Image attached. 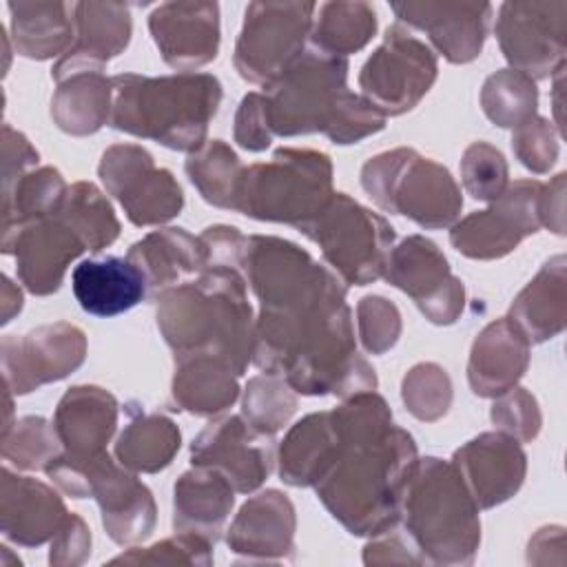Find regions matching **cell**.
I'll use <instances>...</instances> for the list:
<instances>
[{"label": "cell", "instance_id": "1", "mask_svg": "<svg viewBox=\"0 0 567 567\" xmlns=\"http://www.w3.org/2000/svg\"><path fill=\"white\" fill-rule=\"evenodd\" d=\"M341 452L315 485L328 512L357 536H383L401 520L408 483L419 463L412 436L392 423L374 390L352 394L332 410Z\"/></svg>", "mask_w": 567, "mask_h": 567}, {"label": "cell", "instance_id": "23", "mask_svg": "<svg viewBox=\"0 0 567 567\" xmlns=\"http://www.w3.org/2000/svg\"><path fill=\"white\" fill-rule=\"evenodd\" d=\"M69 512L49 485L18 476L2 467L0 487V529L16 545L38 547L53 540L69 520Z\"/></svg>", "mask_w": 567, "mask_h": 567}, {"label": "cell", "instance_id": "51", "mask_svg": "<svg viewBox=\"0 0 567 567\" xmlns=\"http://www.w3.org/2000/svg\"><path fill=\"white\" fill-rule=\"evenodd\" d=\"M89 551H91L89 527L80 516L71 514L66 525L51 540L49 560L51 565H78L89 556Z\"/></svg>", "mask_w": 567, "mask_h": 567}, {"label": "cell", "instance_id": "8", "mask_svg": "<svg viewBox=\"0 0 567 567\" xmlns=\"http://www.w3.org/2000/svg\"><path fill=\"white\" fill-rule=\"evenodd\" d=\"M44 472L69 496H93L102 509L104 529L117 545L144 540L153 532V494L131 474V470L115 465L109 452H102L86 463H73L58 454Z\"/></svg>", "mask_w": 567, "mask_h": 567}, {"label": "cell", "instance_id": "48", "mask_svg": "<svg viewBox=\"0 0 567 567\" xmlns=\"http://www.w3.org/2000/svg\"><path fill=\"white\" fill-rule=\"evenodd\" d=\"M512 151L529 171L538 175L547 173L558 157V142L551 122L540 115H532L518 124L512 135Z\"/></svg>", "mask_w": 567, "mask_h": 567}, {"label": "cell", "instance_id": "50", "mask_svg": "<svg viewBox=\"0 0 567 567\" xmlns=\"http://www.w3.org/2000/svg\"><path fill=\"white\" fill-rule=\"evenodd\" d=\"M235 140L246 151H264L270 146L272 133L266 122L264 113V97L261 93H248L235 115Z\"/></svg>", "mask_w": 567, "mask_h": 567}, {"label": "cell", "instance_id": "39", "mask_svg": "<svg viewBox=\"0 0 567 567\" xmlns=\"http://www.w3.org/2000/svg\"><path fill=\"white\" fill-rule=\"evenodd\" d=\"M241 162L224 140H210L186 159V175L199 195L217 206L233 208L235 190L241 177Z\"/></svg>", "mask_w": 567, "mask_h": 567}, {"label": "cell", "instance_id": "47", "mask_svg": "<svg viewBox=\"0 0 567 567\" xmlns=\"http://www.w3.org/2000/svg\"><path fill=\"white\" fill-rule=\"evenodd\" d=\"M489 416L492 423L501 427V432L514 436L518 443L536 439L540 430L538 403L525 388L518 385L498 394V401H494Z\"/></svg>", "mask_w": 567, "mask_h": 567}, {"label": "cell", "instance_id": "36", "mask_svg": "<svg viewBox=\"0 0 567 567\" xmlns=\"http://www.w3.org/2000/svg\"><path fill=\"white\" fill-rule=\"evenodd\" d=\"M133 408V403L124 405L131 419L117 436L115 456L120 465L131 472H159L179 450V430L159 412H146L142 410L144 405H137V410Z\"/></svg>", "mask_w": 567, "mask_h": 567}, {"label": "cell", "instance_id": "31", "mask_svg": "<svg viewBox=\"0 0 567 567\" xmlns=\"http://www.w3.org/2000/svg\"><path fill=\"white\" fill-rule=\"evenodd\" d=\"M341 452V434L332 410L297 421L279 447V476L295 487L317 485Z\"/></svg>", "mask_w": 567, "mask_h": 567}, {"label": "cell", "instance_id": "10", "mask_svg": "<svg viewBox=\"0 0 567 567\" xmlns=\"http://www.w3.org/2000/svg\"><path fill=\"white\" fill-rule=\"evenodd\" d=\"M315 11V2H250L235 44L237 73L268 86L303 53Z\"/></svg>", "mask_w": 567, "mask_h": 567}, {"label": "cell", "instance_id": "43", "mask_svg": "<svg viewBox=\"0 0 567 567\" xmlns=\"http://www.w3.org/2000/svg\"><path fill=\"white\" fill-rule=\"evenodd\" d=\"M2 434V458L20 470H44L62 450L53 423L42 416H24Z\"/></svg>", "mask_w": 567, "mask_h": 567}, {"label": "cell", "instance_id": "45", "mask_svg": "<svg viewBox=\"0 0 567 567\" xmlns=\"http://www.w3.org/2000/svg\"><path fill=\"white\" fill-rule=\"evenodd\" d=\"M461 179L474 199L494 202L507 188V162L492 144L474 142L463 153Z\"/></svg>", "mask_w": 567, "mask_h": 567}, {"label": "cell", "instance_id": "9", "mask_svg": "<svg viewBox=\"0 0 567 567\" xmlns=\"http://www.w3.org/2000/svg\"><path fill=\"white\" fill-rule=\"evenodd\" d=\"M301 233L321 248L328 266L350 286L381 279L394 244V228L385 217L346 193H334L328 206Z\"/></svg>", "mask_w": 567, "mask_h": 567}, {"label": "cell", "instance_id": "2", "mask_svg": "<svg viewBox=\"0 0 567 567\" xmlns=\"http://www.w3.org/2000/svg\"><path fill=\"white\" fill-rule=\"evenodd\" d=\"M157 328L177 354L215 352L237 374L252 363L255 323L239 266L208 264L195 279L155 297Z\"/></svg>", "mask_w": 567, "mask_h": 567}, {"label": "cell", "instance_id": "4", "mask_svg": "<svg viewBox=\"0 0 567 567\" xmlns=\"http://www.w3.org/2000/svg\"><path fill=\"white\" fill-rule=\"evenodd\" d=\"M401 520L423 563L467 565L481 543L478 505L452 461L425 456L408 483Z\"/></svg>", "mask_w": 567, "mask_h": 567}, {"label": "cell", "instance_id": "34", "mask_svg": "<svg viewBox=\"0 0 567 567\" xmlns=\"http://www.w3.org/2000/svg\"><path fill=\"white\" fill-rule=\"evenodd\" d=\"M113 80L97 69L73 71L58 80L51 117L69 135H89L111 120Z\"/></svg>", "mask_w": 567, "mask_h": 567}, {"label": "cell", "instance_id": "32", "mask_svg": "<svg viewBox=\"0 0 567 567\" xmlns=\"http://www.w3.org/2000/svg\"><path fill=\"white\" fill-rule=\"evenodd\" d=\"M237 377L230 361L215 352L177 354L171 385L173 403L197 416L217 414L235 403Z\"/></svg>", "mask_w": 567, "mask_h": 567}, {"label": "cell", "instance_id": "53", "mask_svg": "<svg viewBox=\"0 0 567 567\" xmlns=\"http://www.w3.org/2000/svg\"><path fill=\"white\" fill-rule=\"evenodd\" d=\"M363 560L370 563H423L419 551L412 545H405V540L394 534V529L388 532L385 538H377L374 543L365 545Z\"/></svg>", "mask_w": 567, "mask_h": 567}, {"label": "cell", "instance_id": "29", "mask_svg": "<svg viewBox=\"0 0 567 567\" xmlns=\"http://www.w3.org/2000/svg\"><path fill=\"white\" fill-rule=\"evenodd\" d=\"M126 257L144 272L153 297L197 277L208 266L202 237L184 228H162L135 241Z\"/></svg>", "mask_w": 567, "mask_h": 567}, {"label": "cell", "instance_id": "11", "mask_svg": "<svg viewBox=\"0 0 567 567\" xmlns=\"http://www.w3.org/2000/svg\"><path fill=\"white\" fill-rule=\"evenodd\" d=\"M241 272L259 299V310L297 308L341 281L303 248L272 235L246 237Z\"/></svg>", "mask_w": 567, "mask_h": 567}, {"label": "cell", "instance_id": "46", "mask_svg": "<svg viewBox=\"0 0 567 567\" xmlns=\"http://www.w3.org/2000/svg\"><path fill=\"white\" fill-rule=\"evenodd\" d=\"M357 326L363 348L370 354H383L401 334V315L385 297L370 295L357 306Z\"/></svg>", "mask_w": 567, "mask_h": 567}, {"label": "cell", "instance_id": "33", "mask_svg": "<svg viewBox=\"0 0 567 567\" xmlns=\"http://www.w3.org/2000/svg\"><path fill=\"white\" fill-rule=\"evenodd\" d=\"M565 284V255H556L543 264L536 277L512 301L507 319L529 343H543L563 332L567 317Z\"/></svg>", "mask_w": 567, "mask_h": 567}, {"label": "cell", "instance_id": "30", "mask_svg": "<svg viewBox=\"0 0 567 567\" xmlns=\"http://www.w3.org/2000/svg\"><path fill=\"white\" fill-rule=\"evenodd\" d=\"M193 467L175 483L173 527L175 532H188L215 543L233 509L235 487L213 467Z\"/></svg>", "mask_w": 567, "mask_h": 567}, {"label": "cell", "instance_id": "15", "mask_svg": "<svg viewBox=\"0 0 567 567\" xmlns=\"http://www.w3.org/2000/svg\"><path fill=\"white\" fill-rule=\"evenodd\" d=\"M538 179H518L489 202L485 210H476L452 224V246L472 259H498L512 252L540 224Z\"/></svg>", "mask_w": 567, "mask_h": 567}, {"label": "cell", "instance_id": "3", "mask_svg": "<svg viewBox=\"0 0 567 567\" xmlns=\"http://www.w3.org/2000/svg\"><path fill=\"white\" fill-rule=\"evenodd\" d=\"M109 124L135 137L155 140L173 151L204 146L208 122L221 102V84L210 73H177L146 78L113 75Z\"/></svg>", "mask_w": 567, "mask_h": 567}, {"label": "cell", "instance_id": "17", "mask_svg": "<svg viewBox=\"0 0 567 567\" xmlns=\"http://www.w3.org/2000/svg\"><path fill=\"white\" fill-rule=\"evenodd\" d=\"M383 279L412 297L432 323H454L463 310L465 288L461 279L450 272L436 244L421 235H410L392 246Z\"/></svg>", "mask_w": 567, "mask_h": 567}, {"label": "cell", "instance_id": "22", "mask_svg": "<svg viewBox=\"0 0 567 567\" xmlns=\"http://www.w3.org/2000/svg\"><path fill=\"white\" fill-rule=\"evenodd\" d=\"M148 29L168 66L199 69L215 60L219 49V4L164 2L148 16Z\"/></svg>", "mask_w": 567, "mask_h": 567}, {"label": "cell", "instance_id": "54", "mask_svg": "<svg viewBox=\"0 0 567 567\" xmlns=\"http://www.w3.org/2000/svg\"><path fill=\"white\" fill-rule=\"evenodd\" d=\"M563 195H565V173H558L554 177V182L543 184V190H540V224L547 226L549 230H554L556 235L565 233Z\"/></svg>", "mask_w": 567, "mask_h": 567}, {"label": "cell", "instance_id": "19", "mask_svg": "<svg viewBox=\"0 0 567 567\" xmlns=\"http://www.w3.org/2000/svg\"><path fill=\"white\" fill-rule=\"evenodd\" d=\"M84 250L86 244L60 213L2 233V252L16 257L18 279L33 295L55 292L66 266Z\"/></svg>", "mask_w": 567, "mask_h": 567}, {"label": "cell", "instance_id": "44", "mask_svg": "<svg viewBox=\"0 0 567 567\" xmlns=\"http://www.w3.org/2000/svg\"><path fill=\"white\" fill-rule=\"evenodd\" d=\"M401 396L416 419L436 421L452 403V383L441 365L419 363L405 374Z\"/></svg>", "mask_w": 567, "mask_h": 567}, {"label": "cell", "instance_id": "14", "mask_svg": "<svg viewBox=\"0 0 567 567\" xmlns=\"http://www.w3.org/2000/svg\"><path fill=\"white\" fill-rule=\"evenodd\" d=\"M494 31L512 69L532 80L551 78L565 64L567 2H503Z\"/></svg>", "mask_w": 567, "mask_h": 567}, {"label": "cell", "instance_id": "41", "mask_svg": "<svg viewBox=\"0 0 567 567\" xmlns=\"http://www.w3.org/2000/svg\"><path fill=\"white\" fill-rule=\"evenodd\" d=\"M538 91L529 75L516 69L492 73L481 89V106L485 115L503 128H516L536 115Z\"/></svg>", "mask_w": 567, "mask_h": 567}, {"label": "cell", "instance_id": "21", "mask_svg": "<svg viewBox=\"0 0 567 567\" xmlns=\"http://www.w3.org/2000/svg\"><path fill=\"white\" fill-rule=\"evenodd\" d=\"M478 509L512 498L525 478L527 456L520 443L505 432H485L467 441L452 456Z\"/></svg>", "mask_w": 567, "mask_h": 567}, {"label": "cell", "instance_id": "20", "mask_svg": "<svg viewBox=\"0 0 567 567\" xmlns=\"http://www.w3.org/2000/svg\"><path fill=\"white\" fill-rule=\"evenodd\" d=\"M390 9L399 24L423 31L439 53L454 64L481 55L494 11L489 2H392Z\"/></svg>", "mask_w": 567, "mask_h": 567}, {"label": "cell", "instance_id": "7", "mask_svg": "<svg viewBox=\"0 0 567 567\" xmlns=\"http://www.w3.org/2000/svg\"><path fill=\"white\" fill-rule=\"evenodd\" d=\"M348 60L319 49L303 51L279 78L264 86L270 133L295 137L326 133L348 93Z\"/></svg>", "mask_w": 567, "mask_h": 567}, {"label": "cell", "instance_id": "6", "mask_svg": "<svg viewBox=\"0 0 567 567\" xmlns=\"http://www.w3.org/2000/svg\"><path fill=\"white\" fill-rule=\"evenodd\" d=\"M361 186L379 208L423 228L452 226L463 208L461 188L450 171L414 148L385 151L365 162Z\"/></svg>", "mask_w": 567, "mask_h": 567}, {"label": "cell", "instance_id": "5", "mask_svg": "<svg viewBox=\"0 0 567 567\" xmlns=\"http://www.w3.org/2000/svg\"><path fill=\"white\" fill-rule=\"evenodd\" d=\"M332 195V164L326 153L277 148L268 162L241 171L233 210L301 230L328 206Z\"/></svg>", "mask_w": 567, "mask_h": 567}, {"label": "cell", "instance_id": "49", "mask_svg": "<svg viewBox=\"0 0 567 567\" xmlns=\"http://www.w3.org/2000/svg\"><path fill=\"white\" fill-rule=\"evenodd\" d=\"M213 543L202 536L188 532H175L173 538H166L146 551L133 547L128 554L115 556L111 563H195V565H210Z\"/></svg>", "mask_w": 567, "mask_h": 567}, {"label": "cell", "instance_id": "55", "mask_svg": "<svg viewBox=\"0 0 567 567\" xmlns=\"http://www.w3.org/2000/svg\"><path fill=\"white\" fill-rule=\"evenodd\" d=\"M22 308V292L11 284L7 275H2V323H9L16 312Z\"/></svg>", "mask_w": 567, "mask_h": 567}, {"label": "cell", "instance_id": "16", "mask_svg": "<svg viewBox=\"0 0 567 567\" xmlns=\"http://www.w3.org/2000/svg\"><path fill=\"white\" fill-rule=\"evenodd\" d=\"M2 377L11 394H27L78 370L86 357L84 332L66 321L2 339Z\"/></svg>", "mask_w": 567, "mask_h": 567}, {"label": "cell", "instance_id": "12", "mask_svg": "<svg viewBox=\"0 0 567 567\" xmlns=\"http://www.w3.org/2000/svg\"><path fill=\"white\" fill-rule=\"evenodd\" d=\"M434 80L432 49L399 22L388 27L383 42L359 73L361 95L385 117L412 111Z\"/></svg>", "mask_w": 567, "mask_h": 567}, {"label": "cell", "instance_id": "25", "mask_svg": "<svg viewBox=\"0 0 567 567\" xmlns=\"http://www.w3.org/2000/svg\"><path fill=\"white\" fill-rule=\"evenodd\" d=\"M75 40L71 49L55 62V82L73 71L97 69L120 55L131 40V9L120 2H75Z\"/></svg>", "mask_w": 567, "mask_h": 567}, {"label": "cell", "instance_id": "40", "mask_svg": "<svg viewBox=\"0 0 567 567\" xmlns=\"http://www.w3.org/2000/svg\"><path fill=\"white\" fill-rule=\"evenodd\" d=\"M58 213L82 237L91 252L111 246L120 235V221L109 199L91 182H75L69 186Z\"/></svg>", "mask_w": 567, "mask_h": 567}, {"label": "cell", "instance_id": "28", "mask_svg": "<svg viewBox=\"0 0 567 567\" xmlns=\"http://www.w3.org/2000/svg\"><path fill=\"white\" fill-rule=\"evenodd\" d=\"M71 288L84 312L115 317L135 308L146 297L148 284L128 257L109 255L80 261L71 272Z\"/></svg>", "mask_w": 567, "mask_h": 567}, {"label": "cell", "instance_id": "38", "mask_svg": "<svg viewBox=\"0 0 567 567\" xmlns=\"http://www.w3.org/2000/svg\"><path fill=\"white\" fill-rule=\"evenodd\" d=\"M69 186L60 171L42 166L24 173L13 186L4 190V228L2 233L16 230L24 224L55 215L66 197Z\"/></svg>", "mask_w": 567, "mask_h": 567}, {"label": "cell", "instance_id": "35", "mask_svg": "<svg viewBox=\"0 0 567 567\" xmlns=\"http://www.w3.org/2000/svg\"><path fill=\"white\" fill-rule=\"evenodd\" d=\"M16 51L31 60L64 55L75 40L73 4L69 2H9Z\"/></svg>", "mask_w": 567, "mask_h": 567}, {"label": "cell", "instance_id": "27", "mask_svg": "<svg viewBox=\"0 0 567 567\" xmlns=\"http://www.w3.org/2000/svg\"><path fill=\"white\" fill-rule=\"evenodd\" d=\"M527 363V337L507 317H501L487 323L472 343L467 363L470 388L478 396H498L518 383Z\"/></svg>", "mask_w": 567, "mask_h": 567}, {"label": "cell", "instance_id": "37", "mask_svg": "<svg viewBox=\"0 0 567 567\" xmlns=\"http://www.w3.org/2000/svg\"><path fill=\"white\" fill-rule=\"evenodd\" d=\"M377 33V13L368 2H323L317 4L310 40L312 47L346 58L363 49Z\"/></svg>", "mask_w": 567, "mask_h": 567}, {"label": "cell", "instance_id": "52", "mask_svg": "<svg viewBox=\"0 0 567 567\" xmlns=\"http://www.w3.org/2000/svg\"><path fill=\"white\" fill-rule=\"evenodd\" d=\"M2 157L4 190L13 186L24 173H29V168L35 166L40 159L38 151L29 144V140L20 131H13L9 124H4L2 128Z\"/></svg>", "mask_w": 567, "mask_h": 567}, {"label": "cell", "instance_id": "26", "mask_svg": "<svg viewBox=\"0 0 567 567\" xmlns=\"http://www.w3.org/2000/svg\"><path fill=\"white\" fill-rule=\"evenodd\" d=\"M226 543L246 558H290L295 551V507L290 498L279 489H266L248 498L228 527Z\"/></svg>", "mask_w": 567, "mask_h": 567}, {"label": "cell", "instance_id": "42", "mask_svg": "<svg viewBox=\"0 0 567 567\" xmlns=\"http://www.w3.org/2000/svg\"><path fill=\"white\" fill-rule=\"evenodd\" d=\"M295 410L297 396L281 377L264 372L248 381L241 416L259 432L275 436V432L290 421Z\"/></svg>", "mask_w": 567, "mask_h": 567}, {"label": "cell", "instance_id": "13", "mask_svg": "<svg viewBox=\"0 0 567 567\" xmlns=\"http://www.w3.org/2000/svg\"><path fill=\"white\" fill-rule=\"evenodd\" d=\"M97 173L135 226L164 224L184 206L182 188L171 171L157 168L153 155L137 144L106 148Z\"/></svg>", "mask_w": 567, "mask_h": 567}, {"label": "cell", "instance_id": "18", "mask_svg": "<svg viewBox=\"0 0 567 567\" xmlns=\"http://www.w3.org/2000/svg\"><path fill=\"white\" fill-rule=\"evenodd\" d=\"M190 463L221 472L235 492L250 494L272 470L275 439L244 416H221L197 434L190 445Z\"/></svg>", "mask_w": 567, "mask_h": 567}, {"label": "cell", "instance_id": "24", "mask_svg": "<svg viewBox=\"0 0 567 567\" xmlns=\"http://www.w3.org/2000/svg\"><path fill=\"white\" fill-rule=\"evenodd\" d=\"M117 401L97 385H75L60 399L53 427L60 439V456L86 463L102 452L115 432Z\"/></svg>", "mask_w": 567, "mask_h": 567}]
</instances>
